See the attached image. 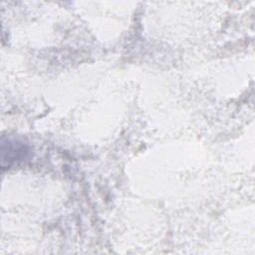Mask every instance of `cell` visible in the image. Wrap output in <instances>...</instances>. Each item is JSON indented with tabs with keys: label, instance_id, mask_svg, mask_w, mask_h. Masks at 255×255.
Listing matches in <instances>:
<instances>
[{
	"label": "cell",
	"instance_id": "6da1fadb",
	"mask_svg": "<svg viewBox=\"0 0 255 255\" xmlns=\"http://www.w3.org/2000/svg\"><path fill=\"white\" fill-rule=\"evenodd\" d=\"M30 150L28 145L23 141L17 139H8L7 142H2L1 153H2V165L7 161V165H11L15 161H21L25 159Z\"/></svg>",
	"mask_w": 255,
	"mask_h": 255
}]
</instances>
